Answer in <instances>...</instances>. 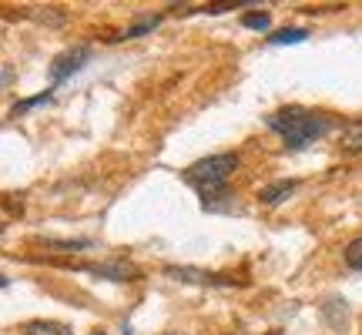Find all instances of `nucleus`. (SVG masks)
Listing matches in <instances>:
<instances>
[{
    "mask_svg": "<svg viewBox=\"0 0 362 335\" xmlns=\"http://www.w3.org/2000/svg\"><path fill=\"white\" fill-rule=\"evenodd\" d=\"M235 168H238V155H232V151H228V155H211V158L194 161V165L185 171V181H188L205 201H215L218 194H225V184H228V178L235 175Z\"/></svg>",
    "mask_w": 362,
    "mask_h": 335,
    "instance_id": "f03ea898",
    "label": "nucleus"
},
{
    "mask_svg": "<svg viewBox=\"0 0 362 335\" xmlns=\"http://www.w3.org/2000/svg\"><path fill=\"white\" fill-rule=\"evenodd\" d=\"M339 148L346 151H362V121H349L339 131Z\"/></svg>",
    "mask_w": 362,
    "mask_h": 335,
    "instance_id": "6e6552de",
    "label": "nucleus"
},
{
    "mask_svg": "<svg viewBox=\"0 0 362 335\" xmlns=\"http://www.w3.org/2000/svg\"><path fill=\"white\" fill-rule=\"evenodd\" d=\"M242 27H248V30H269L272 27V17L265 11H252L242 17Z\"/></svg>",
    "mask_w": 362,
    "mask_h": 335,
    "instance_id": "f8f14e48",
    "label": "nucleus"
},
{
    "mask_svg": "<svg viewBox=\"0 0 362 335\" xmlns=\"http://www.w3.org/2000/svg\"><path fill=\"white\" fill-rule=\"evenodd\" d=\"M24 335H74V332L61 322H44V319H37V322L24 325Z\"/></svg>",
    "mask_w": 362,
    "mask_h": 335,
    "instance_id": "1a4fd4ad",
    "label": "nucleus"
},
{
    "mask_svg": "<svg viewBox=\"0 0 362 335\" xmlns=\"http://www.w3.org/2000/svg\"><path fill=\"white\" fill-rule=\"evenodd\" d=\"M94 335H104V332H94Z\"/></svg>",
    "mask_w": 362,
    "mask_h": 335,
    "instance_id": "2eb2a0df",
    "label": "nucleus"
},
{
    "mask_svg": "<svg viewBox=\"0 0 362 335\" xmlns=\"http://www.w3.org/2000/svg\"><path fill=\"white\" fill-rule=\"evenodd\" d=\"M165 275H168V278H175V282H192V285H221V288H232V285H238L235 278H228V275L202 271V269H192V265H168V269H165Z\"/></svg>",
    "mask_w": 362,
    "mask_h": 335,
    "instance_id": "20e7f679",
    "label": "nucleus"
},
{
    "mask_svg": "<svg viewBox=\"0 0 362 335\" xmlns=\"http://www.w3.org/2000/svg\"><path fill=\"white\" fill-rule=\"evenodd\" d=\"M322 319L332 329H342V325H349V309H346V302L342 298H329L322 305Z\"/></svg>",
    "mask_w": 362,
    "mask_h": 335,
    "instance_id": "0eeeda50",
    "label": "nucleus"
},
{
    "mask_svg": "<svg viewBox=\"0 0 362 335\" xmlns=\"http://www.w3.org/2000/svg\"><path fill=\"white\" fill-rule=\"evenodd\" d=\"M346 265H349L352 271H362V235L346 245Z\"/></svg>",
    "mask_w": 362,
    "mask_h": 335,
    "instance_id": "ddd939ff",
    "label": "nucleus"
},
{
    "mask_svg": "<svg viewBox=\"0 0 362 335\" xmlns=\"http://www.w3.org/2000/svg\"><path fill=\"white\" fill-rule=\"evenodd\" d=\"M84 271L90 275H101V278H111V282H138L141 271L128 265V261H101V265H84Z\"/></svg>",
    "mask_w": 362,
    "mask_h": 335,
    "instance_id": "39448f33",
    "label": "nucleus"
},
{
    "mask_svg": "<svg viewBox=\"0 0 362 335\" xmlns=\"http://www.w3.org/2000/svg\"><path fill=\"white\" fill-rule=\"evenodd\" d=\"M88 57H90L88 44H78V47H67L64 54H57V57H54V64H51V84H61V81L71 78L74 71H81Z\"/></svg>",
    "mask_w": 362,
    "mask_h": 335,
    "instance_id": "7ed1b4c3",
    "label": "nucleus"
},
{
    "mask_svg": "<svg viewBox=\"0 0 362 335\" xmlns=\"http://www.w3.org/2000/svg\"><path fill=\"white\" fill-rule=\"evenodd\" d=\"M305 37H309V30H302V27H288V30H279V34H272L269 44H302Z\"/></svg>",
    "mask_w": 362,
    "mask_h": 335,
    "instance_id": "9d476101",
    "label": "nucleus"
},
{
    "mask_svg": "<svg viewBox=\"0 0 362 335\" xmlns=\"http://www.w3.org/2000/svg\"><path fill=\"white\" fill-rule=\"evenodd\" d=\"M265 124H269L275 134H282L285 148H292V151H302V148H309L312 141H319L325 138L329 131H332V121L329 114H315L309 107H282V111H272L265 117Z\"/></svg>",
    "mask_w": 362,
    "mask_h": 335,
    "instance_id": "f257e3e1",
    "label": "nucleus"
},
{
    "mask_svg": "<svg viewBox=\"0 0 362 335\" xmlns=\"http://www.w3.org/2000/svg\"><path fill=\"white\" fill-rule=\"evenodd\" d=\"M155 27H158V17H144L138 24H131L117 40H134V37H141V34H148V30H155Z\"/></svg>",
    "mask_w": 362,
    "mask_h": 335,
    "instance_id": "9b49d317",
    "label": "nucleus"
},
{
    "mask_svg": "<svg viewBox=\"0 0 362 335\" xmlns=\"http://www.w3.org/2000/svg\"><path fill=\"white\" fill-rule=\"evenodd\" d=\"M205 11L208 13H225V11H232V4H208Z\"/></svg>",
    "mask_w": 362,
    "mask_h": 335,
    "instance_id": "4468645a",
    "label": "nucleus"
},
{
    "mask_svg": "<svg viewBox=\"0 0 362 335\" xmlns=\"http://www.w3.org/2000/svg\"><path fill=\"white\" fill-rule=\"evenodd\" d=\"M296 188H298L296 181H272V184H265V188H262L259 198H262V205H269V208L272 205H282V201L296 192Z\"/></svg>",
    "mask_w": 362,
    "mask_h": 335,
    "instance_id": "423d86ee",
    "label": "nucleus"
}]
</instances>
